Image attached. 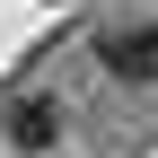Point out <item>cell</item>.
I'll use <instances>...</instances> for the list:
<instances>
[{
	"label": "cell",
	"mask_w": 158,
	"mask_h": 158,
	"mask_svg": "<svg viewBox=\"0 0 158 158\" xmlns=\"http://www.w3.org/2000/svg\"><path fill=\"white\" fill-rule=\"evenodd\" d=\"M9 141L18 149H53L62 141V106H53V97H18L9 106Z\"/></svg>",
	"instance_id": "cell-2"
},
{
	"label": "cell",
	"mask_w": 158,
	"mask_h": 158,
	"mask_svg": "<svg viewBox=\"0 0 158 158\" xmlns=\"http://www.w3.org/2000/svg\"><path fill=\"white\" fill-rule=\"evenodd\" d=\"M97 62L114 79H158V18H123L97 35Z\"/></svg>",
	"instance_id": "cell-1"
}]
</instances>
